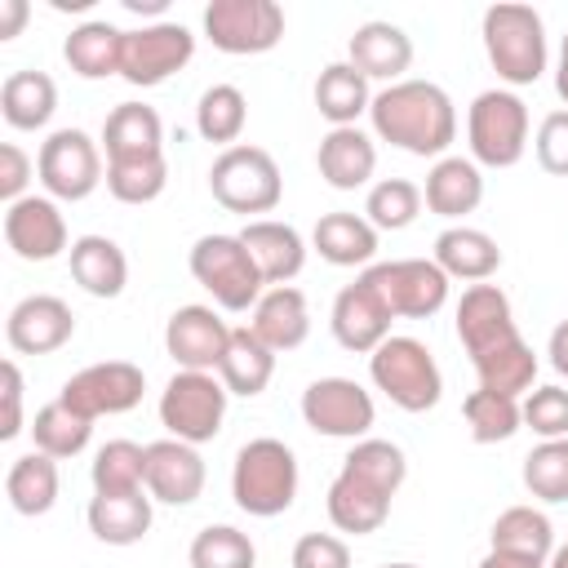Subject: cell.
Returning a JSON list of instances; mask_svg holds the SVG:
<instances>
[{"mask_svg":"<svg viewBox=\"0 0 568 568\" xmlns=\"http://www.w3.org/2000/svg\"><path fill=\"white\" fill-rule=\"evenodd\" d=\"M408 479V462H404V448L390 444V439H355V448L342 457V470L337 479L328 484V519L337 532H355V537H368L386 524L390 515V501L395 493L404 488Z\"/></svg>","mask_w":568,"mask_h":568,"instance_id":"cell-1","label":"cell"},{"mask_svg":"<svg viewBox=\"0 0 568 568\" xmlns=\"http://www.w3.org/2000/svg\"><path fill=\"white\" fill-rule=\"evenodd\" d=\"M368 120H373V133L408 155H435L444 160V151L453 146L457 138V111H453V98L435 84V80H399V84H386L382 93H373V106H368Z\"/></svg>","mask_w":568,"mask_h":568,"instance_id":"cell-2","label":"cell"},{"mask_svg":"<svg viewBox=\"0 0 568 568\" xmlns=\"http://www.w3.org/2000/svg\"><path fill=\"white\" fill-rule=\"evenodd\" d=\"M231 497L253 519H275L297 497V457L284 439L257 435L235 453L231 466Z\"/></svg>","mask_w":568,"mask_h":568,"instance_id":"cell-3","label":"cell"},{"mask_svg":"<svg viewBox=\"0 0 568 568\" xmlns=\"http://www.w3.org/2000/svg\"><path fill=\"white\" fill-rule=\"evenodd\" d=\"M484 53L493 62V71L524 89V84H537L541 71H546V27H541V13L532 4H519V0H501V4H488L484 9Z\"/></svg>","mask_w":568,"mask_h":568,"instance_id":"cell-4","label":"cell"},{"mask_svg":"<svg viewBox=\"0 0 568 568\" xmlns=\"http://www.w3.org/2000/svg\"><path fill=\"white\" fill-rule=\"evenodd\" d=\"M368 377L373 386L404 413H426L439 404L444 395V377H439V364L435 355L426 351V342L417 337H404V333H390L373 355H368Z\"/></svg>","mask_w":568,"mask_h":568,"instance_id":"cell-5","label":"cell"},{"mask_svg":"<svg viewBox=\"0 0 568 568\" xmlns=\"http://www.w3.org/2000/svg\"><path fill=\"white\" fill-rule=\"evenodd\" d=\"M470 160L488 169H510L528 151V106L510 89H484L466 111Z\"/></svg>","mask_w":568,"mask_h":568,"instance_id":"cell-6","label":"cell"},{"mask_svg":"<svg viewBox=\"0 0 568 568\" xmlns=\"http://www.w3.org/2000/svg\"><path fill=\"white\" fill-rule=\"evenodd\" d=\"M209 191H213V200H217L222 209L248 217V213H271V209L280 204L284 178H280V164H275L271 151L240 142V146H226V151L213 160V169H209Z\"/></svg>","mask_w":568,"mask_h":568,"instance_id":"cell-7","label":"cell"},{"mask_svg":"<svg viewBox=\"0 0 568 568\" xmlns=\"http://www.w3.org/2000/svg\"><path fill=\"white\" fill-rule=\"evenodd\" d=\"M186 266H191L195 284H204L213 293V302L222 311H248V306H257L262 284H266L240 235H200L191 244Z\"/></svg>","mask_w":568,"mask_h":568,"instance_id":"cell-8","label":"cell"},{"mask_svg":"<svg viewBox=\"0 0 568 568\" xmlns=\"http://www.w3.org/2000/svg\"><path fill=\"white\" fill-rule=\"evenodd\" d=\"M226 386L217 373H191V368H178L169 377V386L160 390V426L182 439V444H209L217 439L222 430V417H226Z\"/></svg>","mask_w":568,"mask_h":568,"instance_id":"cell-9","label":"cell"},{"mask_svg":"<svg viewBox=\"0 0 568 568\" xmlns=\"http://www.w3.org/2000/svg\"><path fill=\"white\" fill-rule=\"evenodd\" d=\"M364 280L377 288L395 320H430L448 302V275L435 257H395L364 266Z\"/></svg>","mask_w":568,"mask_h":568,"instance_id":"cell-10","label":"cell"},{"mask_svg":"<svg viewBox=\"0 0 568 568\" xmlns=\"http://www.w3.org/2000/svg\"><path fill=\"white\" fill-rule=\"evenodd\" d=\"M36 173L44 182V191L53 200H89L98 191V182H106L102 173V151L84 129H53L40 142L36 155Z\"/></svg>","mask_w":568,"mask_h":568,"instance_id":"cell-11","label":"cell"},{"mask_svg":"<svg viewBox=\"0 0 568 568\" xmlns=\"http://www.w3.org/2000/svg\"><path fill=\"white\" fill-rule=\"evenodd\" d=\"M142 390H146V373L129 359H102V364H89L80 373H71L58 390L62 404H71L75 413H84L89 422L98 417H115V413H129L142 404Z\"/></svg>","mask_w":568,"mask_h":568,"instance_id":"cell-12","label":"cell"},{"mask_svg":"<svg viewBox=\"0 0 568 568\" xmlns=\"http://www.w3.org/2000/svg\"><path fill=\"white\" fill-rule=\"evenodd\" d=\"M373 395L351 377H315L302 390V422L328 439H364L373 430Z\"/></svg>","mask_w":568,"mask_h":568,"instance_id":"cell-13","label":"cell"},{"mask_svg":"<svg viewBox=\"0 0 568 568\" xmlns=\"http://www.w3.org/2000/svg\"><path fill=\"white\" fill-rule=\"evenodd\" d=\"M204 36L222 53H266L284 36V9L275 0H213L204 9Z\"/></svg>","mask_w":568,"mask_h":568,"instance_id":"cell-14","label":"cell"},{"mask_svg":"<svg viewBox=\"0 0 568 568\" xmlns=\"http://www.w3.org/2000/svg\"><path fill=\"white\" fill-rule=\"evenodd\" d=\"M195 53V36L182 22H151L138 31H124V53H120V75L138 89L164 84L173 71H182Z\"/></svg>","mask_w":568,"mask_h":568,"instance_id":"cell-15","label":"cell"},{"mask_svg":"<svg viewBox=\"0 0 568 568\" xmlns=\"http://www.w3.org/2000/svg\"><path fill=\"white\" fill-rule=\"evenodd\" d=\"M4 244L22 262H53L71 253L67 240V217L53 195H22L4 209Z\"/></svg>","mask_w":568,"mask_h":568,"instance_id":"cell-16","label":"cell"},{"mask_svg":"<svg viewBox=\"0 0 568 568\" xmlns=\"http://www.w3.org/2000/svg\"><path fill=\"white\" fill-rule=\"evenodd\" d=\"M226 342H231V324L200 302L178 306L164 324V351L173 355L178 368H191V373H217Z\"/></svg>","mask_w":568,"mask_h":568,"instance_id":"cell-17","label":"cell"},{"mask_svg":"<svg viewBox=\"0 0 568 568\" xmlns=\"http://www.w3.org/2000/svg\"><path fill=\"white\" fill-rule=\"evenodd\" d=\"M390 311L386 302L377 297V288L359 275L355 284H346L337 297H333V315H328V328L337 337V346L355 351V355H373L386 337H390Z\"/></svg>","mask_w":568,"mask_h":568,"instance_id":"cell-18","label":"cell"},{"mask_svg":"<svg viewBox=\"0 0 568 568\" xmlns=\"http://www.w3.org/2000/svg\"><path fill=\"white\" fill-rule=\"evenodd\" d=\"M75 333V315L62 297L53 293H31L22 297L9 320H4V337L18 355H49V351H62Z\"/></svg>","mask_w":568,"mask_h":568,"instance_id":"cell-19","label":"cell"},{"mask_svg":"<svg viewBox=\"0 0 568 568\" xmlns=\"http://www.w3.org/2000/svg\"><path fill=\"white\" fill-rule=\"evenodd\" d=\"M457 337L466 346V355H488L506 342L519 337L515 328V311H510V297L497 288V284H470L457 302Z\"/></svg>","mask_w":568,"mask_h":568,"instance_id":"cell-20","label":"cell"},{"mask_svg":"<svg viewBox=\"0 0 568 568\" xmlns=\"http://www.w3.org/2000/svg\"><path fill=\"white\" fill-rule=\"evenodd\" d=\"M146 493L164 506H191L204 493V457L195 444L182 439H155L146 444Z\"/></svg>","mask_w":568,"mask_h":568,"instance_id":"cell-21","label":"cell"},{"mask_svg":"<svg viewBox=\"0 0 568 568\" xmlns=\"http://www.w3.org/2000/svg\"><path fill=\"white\" fill-rule=\"evenodd\" d=\"M346 62L355 71H364L368 80H390L399 84L408 62H413V40L404 27L386 22V18H373L364 27H355L351 44H346Z\"/></svg>","mask_w":568,"mask_h":568,"instance_id":"cell-22","label":"cell"},{"mask_svg":"<svg viewBox=\"0 0 568 568\" xmlns=\"http://www.w3.org/2000/svg\"><path fill=\"white\" fill-rule=\"evenodd\" d=\"M315 169H320V178H324L333 191L368 186V178L377 173V146H373V138H368L359 124L328 129V133L320 138Z\"/></svg>","mask_w":568,"mask_h":568,"instance_id":"cell-23","label":"cell"},{"mask_svg":"<svg viewBox=\"0 0 568 568\" xmlns=\"http://www.w3.org/2000/svg\"><path fill=\"white\" fill-rule=\"evenodd\" d=\"M244 248L253 253L262 280L275 288V284H288L293 275H302L306 266V244L297 235V226L288 222H275V217H253L244 231H240Z\"/></svg>","mask_w":568,"mask_h":568,"instance_id":"cell-24","label":"cell"},{"mask_svg":"<svg viewBox=\"0 0 568 568\" xmlns=\"http://www.w3.org/2000/svg\"><path fill=\"white\" fill-rule=\"evenodd\" d=\"M248 328L280 355V351H297L311 333V311H306V293L293 284H275L257 297Z\"/></svg>","mask_w":568,"mask_h":568,"instance_id":"cell-25","label":"cell"},{"mask_svg":"<svg viewBox=\"0 0 568 568\" xmlns=\"http://www.w3.org/2000/svg\"><path fill=\"white\" fill-rule=\"evenodd\" d=\"M422 200H426V209H430V213H439V217H448V222H457V217L475 213V209H479V200H484L479 164H475V160H466V155H444V160H435V164H430V173H426Z\"/></svg>","mask_w":568,"mask_h":568,"instance_id":"cell-26","label":"cell"},{"mask_svg":"<svg viewBox=\"0 0 568 568\" xmlns=\"http://www.w3.org/2000/svg\"><path fill=\"white\" fill-rule=\"evenodd\" d=\"M435 262H439V271L448 275V280H470V284H484V280H493L497 275V266H501V248H497V240L488 235V231H479V226H448V231H439L435 235Z\"/></svg>","mask_w":568,"mask_h":568,"instance_id":"cell-27","label":"cell"},{"mask_svg":"<svg viewBox=\"0 0 568 568\" xmlns=\"http://www.w3.org/2000/svg\"><path fill=\"white\" fill-rule=\"evenodd\" d=\"M89 532L106 546H138L151 532V493H93L89 497Z\"/></svg>","mask_w":568,"mask_h":568,"instance_id":"cell-28","label":"cell"},{"mask_svg":"<svg viewBox=\"0 0 568 568\" xmlns=\"http://www.w3.org/2000/svg\"><path fill=\"white\" fill-rule=\"evenodd\" d=\"M67 262H71V280L89 297H120L124 284H129V257L106 235H80V240H71Z\"/></svg>","mask_w":568,"mask_h":568,"instance_id":"cell-29","label":"cell"},{"mask_svg":"<svg viewBox=\"0 0 568 568\" xmlns=\"http://www.w3.org/2000/svg\"><path fill=\"white\" fill-rule=\"evenodd\" d=\"M311 244L333 266H373L377 257V226L364 213H324L311 231Z\"/></svg>","mask_w":568,"mask_h":568,"instance_id":"cell-30","label":"cell"},{"mask_svg":"<svg viewBox=\"0 0 568 568\" xmlns=\"http://www.w3.org/2000/svg\"><path fill=\"white\" fill-rule=\"evenodd\" d=\"M217 377H222V386H226L231 395L253 399V395H262V390L271 386V377H275V351H271L248 324H240V328H231V342H226V355H222V364H217Z\"/></svg>","mask_w":568,"mask_h":568,"instance_id":"cell-31","label":"cell"},{"mask_svg":"<svg viewBox=\"0 0 568 568\" xmlns=\"http://www.w3.org/2000/svg\"><path fill=\"white\" fill-rule=\"evenodd\" d=\"M102 146L106 160H138V155H160L164 151V124L155 106L146 102H120L106 124H102Z\"/></svg>","mask_w":568,"mask_h":568,"instance_id":"cell-32","label":"cell"},{"mask_svg":"<svg viewBox=\"0 0 568 568\" xmlns=\"http://www.w3.org/2000/svg\"><path fill=\"white\" fill-rule=\"evenodd\" d=\"M120 53H124V31L102 22V18H89L80 27H71L67 44H62V58L75 75L84 80H106V75H120Z\"/></svg>","mask_w":568,"mask_h":568,"instance_id":"cell-33","label":"cell"},{"mask_svg":"<svg viewBox=\"0 0 568 568\" xmlns=\"http://www.w3.org/2000/svg\"><path fill=\"white\" fill-rule=\"evenodd\" d=\"M58 111V84L44 75V71H9L4 84H0V115L31 133V129H44Z\"/></svg>","mask_w":568,"mask_h":568,"instance_id":"cell-34","label":"cell"},{"mask_svg":"<svg viewBox=\"0 0 568 568\" xmlns=\"http://www.w3.org/2000/svg\"><path fill=\"white\" fill-rule=\"evenodd\" d=\"M315 106L320 115L333 124V129H346L355 124L368 106H373V93H368V75L355 71L351 62H328L315 80Z\"/></svg>","mask_w":568,"mask_h":568,"instance_id":"cell-35","label":"cell"},{"mask_svg":"<svg viewBox=\"0 0 568 568\" xmlns=\"http://www.w3.org/2000/svg\"><path fill=\"white\" fill-rule=\"evenodd\" d=\"M4 493L18 515H49L58 501V462L40 448L13 457L9 475H4Z\"/></svg>","mask_w":568,"mask_h":568,"instance_id":"cell-36","label":"cell"},{"mask_svg":"<svg viewBox=\"0 0 568 568\" xmlns=\"http://www.w3.org/2000/svg\"><path fill=\"white\" fill-rule=\"evenodd\" d=\"M493 550H510V555H524V559H550L555 550V528L550 519L537 510V506H510L493 519Z\"/></svg>","mask_w":568,"mask_h":568,"instance_id":"cell-37","label":"cell"},{"mask_svg":"<svg viewBox=\"0 0 568 568\" xmlns=\"http://www.w3.org/2000/svg\"><path fill=\"white\" fill-rule=\"evenodd\" d=\"M248 124V102L235 84H209L200 93V106H195V129L204 142H217L222 151L226 146H240V133Z\"/></svg>","mask_w":568,"mask_h":568,"instance_id":"cell-38","label":"cell"},{"mask_svg":"<svg viewBox=\"0 0 568 568\" xmlns=\"http://www.w3.org/2000/svg\"><path fill=\"white\" fill-rule=\"evenodd\" d=\"M462 417H466L475 444H501V439H510L524 426L519 399L515 395H501V390H484V386L462 399Z\"/></svg>","mask_w":568,"mask_h":568,"instance_id":"cell-39","label":"cell"},{"mask_svg":"<svg viewBox=\"0 0 568 568\" xmlns=\"http://www.w3.org/2000/svg\"><path fill=\"white\" fill-rule=\"evenodd\" d=\"M89 435H93V422H89L84 413H75L71 404H62V399L44 404V408L36 413V422H31V439H36V448L49 453L53 462L84 453Z\"/></svg>","mask_w":568,"mask_h":568,"instance_id":"cell-40","label":"cell"},{"mask_svg":"<svg viewBox=\"0 0 568 568\" xmlns=\"http://www.w3.org/2000/svg\"><path fill=\"white\" fill-rule=\"evenodd\" d=\"M93 493H138L146 488V444L133 439H106L89 466Z\"/></svg>","mask_w":568,"mask_h":568,"instance_id":"cell-41","label":"cell"},{"mask_svg":"<svg viewBox=\"0 0 568 568\" xmlns=\"http://www.w3.org/2000/svg\"><path fill=\"white\" fill-rule=\"evenodd\" d=\"M169 182V160L160 155H138V160H106V191L120 204H151L160 200Z\"/></svg>","mask_w":568,"mask_h":568,"instance_id":"cell-42","label":"cell"},{"mask_svg":"<svg viewBox=\"0 0 568 568\" xmlns=\"http://www.w3.org/2000/svg\"><path fill=\"white\" fill-rule=\"evenodd\" d=\"M422 213V186L408 182V178H382L368 186V200H364V217L377 226V231H404L413 226Z\"/></svg>","mask_w":568,"mask_h":568,"instance_id":"cell-43","label":"cell"},{"mask_svg":"<svg viewBox=\"0 0 568 568\" xmlns=\"http://www.w3.org/2000/svg\"><path fill=\"white\" fill-rule=\"evenodd\" d=\"M186 559H191V568H253L257 550H253L248 532H240L231 524H209L191 537Z\"/></svg>","mask_w":568,"mask_h":568,"instance_id":"cell-44","label":"cell"},{"mask_svg":"<svg viewBox=\"0 0 568 568\" xmlns=\"http://www.w3.org/2000/svg\"><path fill=\"white\" fill-rule=\"evenodd\" d=\"M524 488L537 501H568V439H541L524 457Z\"/></svg>","mask_w":568,"mask_h":568,"instance_id":"cell-45","label":"cell"},{"mask_svg":"<svg viewBox=\"0 0 568 568\" xmlns=\"http://www.w3.org/2000/svg\"><path fill=\"white\" fill-rule=\"evenodd\" d=\"M524 408V426L541 439H568V390L564 386H532Z\"/></svg>","mask_w":568,"mask_h":568,"instance_id":"cell-46","label":"cell"},{"mask_svg":"<svg viewBox=\"0 0 568 568\" xmlns=\"http://www.w3.org/2000/svg\"><path fill=\"white\" fill-rule=\"evenodd\" d=\"M537 164L555 178H568V111H550L541 124H537Z\"/></svg>","mask_w":568,"mask_h":568,"instance_id":"cell-47","label":"cell"},{"mask_svg":"<svg viewBox=\"0 0 568 568\" xmlns=\"http://www.w3.org/2000/svg\"><path fill=\"white\" fill-rule=\"evenodd\" d=\"M293 568H351V546L333 532H302L293 546Z\"/></svg>","mask_w":568,"mask_h":568,"instance_id":"cell-48","label":"cell"},{"mask_svg":"<svg viewBox=\"0 0 568 568\" xmlns=\"http://www.w3.org/2000/svg\"><path fill=\"white\" fill-rule=\"evenodd\" d=\"M31 155L18 146V142H4L0 146V195L13 204V200H22V191H27V182H31Z\"/></svg>","mask_w":568,"mask_h":568,"instance_id":"cell-49","label":"cell"},{"mask_svg":"<svg viewBox=\"0 0 568 568\" xmlns=\"http://www.w3.org/2000/svg\"><path fill=\"white\" fill-rule=\"evenodd\" d=\"M0 377H4V422H0V439H13V435L22 430V373H18L13 359H4Z\"/></svg>","mask_w":568,"mask_h":568,"instance_id":"cell-50","label":"cell"},{"mask_svg":"<svg viewBox=\"0 0 568 568\" xmlns=\"http://www.w3.org/2000/svg\"><path fill=\"white\" fill-rule=\"evenodd\" d=\"M27 13H31L27 0H0V40H13L27 22Z\"/></svg>","mask_w":568,"mask_h":568,"instance_id":"cell-51","label":"cell"},{"mask_svg":"<svg viewBox=\"0 0 568 568\" xmlns=\"http://www.w3.org/2000/svg\"><path fill=\"white\" fill-rule=\"evenodd\" d=\"M546 355H550V368H555L559 377H568V320H559V324H555Z\"/></svg>","mask_w":568,"mask_h":568,"instance_id":"cell-52","label":"cell"},{"mask_svg":"<svg viewBox=\"0 0 568 568\" xmlns=\"http://www.w3.org/2000/svg\"><path fill=\"white\" fill-rule=\"evenodd\" d=\"M475 568H546L541 559H524V555H510V550H488Z\"/></svg>","mask_w":568,"mask_h":568,"instance_id":"cell-53","label":"cell"},{"mask_svg":"<svg viewBox=\"0 0 568 568\" xmlns=\"http://www.w3.org/2000/svg\"><path fill=\"white\" fill-rule=\"evenodd\" d=\"M129 13H164V0H124Z\"/></svg>","mask_w":568,"mask_h":568,"instance_id":"cell-54","label":"cell"},{"mask_svg":"<svg viewBox=\"0 0 568 568\" xmlns=\"http://www.w3.org/2000/svg\"><path fill=\"white\" fill-rule=\"evenodd\" d=\"M555 93L568 102V58H559V71H555Z\"/></svg>","mask_w":568,"mask_h":568,"instance_id":"cell-55","label":"cell"},{"mask_svg":"<svg viewBox=\"0 0 568 568\" xmlns=\"http://www.w3.org/2000/svg\"><path fill=\"white\" fill-rule=\"evenodd\" d=\"M546 568H568V541L550 550V559H546Z\"/></svg>","mask_w":568,"mask_h":568,"instance_id":"cell-56","label":"cell"},{"mask_svg":"<svg viewBox=\"0 0 568 568\" xmlns=\"http://www.w3.org/2000/svg\"><path fill=\"white\" fill-rule=\"evenodd\" d=\"M93 0H53V9H89Z\"/></svg>","mask_w":568,"mask_h":568,"instance_id":"cell-57","label":"cell"},{"mask_svg":"<svg viewBox=\"0 0 568 568\" xmlns=\"http://www.w3.org/2000/svg\"><path fill=\"white\" fill-rule=\"evenodd\" d=\"M382 568H417V564H382Z\"/></svg>","mask_w":568,"mask_h":568,"instance_id":"cell-58","label":"cell"},{"mask_svg":"<svg viewBox=\"0 0 568 568\" xmlns=\"http://www.w3.org/2000/svg\"><path fill=\"white\" fill-rule=\"evenodd\" d=\"M559 58H568V36H564V49H559Z\"/></svg>","mask_w":568,"mask_h":568,"instance_id":"cell-59","label":"cell"}]
</instances>
